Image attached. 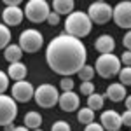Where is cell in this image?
Returning <instances> with one entry per match:
<instances>
[{
    "label": "cell",
    "instance_id": "obj_1",
    "mask_svg": "<svg viewBox=\"0 0 131 131\" xmlns=\"http://www.w3.org/2000/svg\"><path fill=\"white\" fill-rule=\"evenodd\" d=\"M88 60V49L81 39L68 33H60L47 44L46 61L49 68L58 75L72 77L81 70Z\"/></svg>",
    "mask_w": 131,
    "mask_h": 131
},
{
    "label": "cell",
    "instance_id": "obj_2",
    "mask_svg": "<svg viewBox=\"0 0 131 131\" xmlns=\"http://www.w3.org/2000/svg\"><path fill=\"white\" fill-rule=\"evenodd\" d=\"M91 30H93V23H91L88 12H84V10H73L65 19V33H68L75 39H82V37L89 35Z\"/></svg>",
    "mask_w": 131,
    "mask_h": 131
},
{
    "label": "cell",
    "instance_id": "obj_3",
    "mask_svg": "<svg viewBox=\"0 0 131 131\" xmlns=\"http://www.w3.org/2000/svg\"><path fill=\"white\" fill-rule=\"evenodd\" d=\"M93 67H94V72L100 77H103V79H112L114 75H119V72L122 68L121 60L114 52H110V54H100Z\"/></svg>",
    "mask_w": 131,
    "mask_h": 131
},
{
    "label": "cell",
    "instance_id": "obj_4",
    "mask_svg": "<svg viewBox=\"0 0 131 131\" xmlns=\"http://www.w3.org/2000/svg\"><path fill=\"white\" fill-rule=\"evenodd\" d=\"M23 12H25V18L28 21L42 23V21L47 19V16L51 12V5L46 0H30V2H26Z\"/></svg>",
    "mask_w": 131,
    "mask_h": 131
},
{
    "label": "cell",
    "instance_id": "obj_5",
    "mask_svg": "<svg viewBox=\"0 0 131 131\" xmlns=\"http://www.w3.org/2000/svg\"><path fill=\"white\" fill-rule=\"evenodd\" d=\"M33 100L37 101V105L42 107V108H51V107H54L58 103L60 93L52 84H40L39 88H35Z\"/></svg>",
    "mask_w": 131,
    "mask_h": 131
},
{
    "label": "cell",
    "instance_id": "obj_6",
    "mask_svg": "<svg viewBox=\"0 0 131 131\" xmlns=\"http://www.w3.org/2000/svg\"><path fill=\"white\" fill-rule=\"evenodd\" d=\"M42 44H44V37L39 30L35 28H28V30H23L19 35V47L23 52H28L33 54L37 51H40Z\"/></svg>",
    "mask_w": 131,
    "mask_h": 131
},
{
    "label": "cell",
    "instance_id": "obj_7",
    "mask_svg": "<svg viewBox=\"0 0 131 131\" xmlns=\"http://www.w3.org/2000/svg\"><path fill=\"white\" fill-rule=\"evenodd\" d=\"M18 117V103L10 94H0V126L14 124V119Z\"/></svg>",
    "mask_w": 131,
    "mask_h": 131
},
{
    "label": "cell",
    "instance_id": "obj_8",
    "mask_svg": "<svg viewBox=\"0 0 131 131\" xmlns=\"http://www.w3.org/2000/svg\"><path fill=\"white\" fill-rule=\"evenodd\" d=\"M88 16H89L91 23H96V25H105L112 19V7L103 2V0H98V2H93L88 9Z\"/></svg>",
    "mask_w": 131,
    "mask_h": 131
},
{
    "label": "cell",
    "instance_id": "obj_9",
    "mask_svg": "<svg viewBox=\"0 0 131 131\" xmlns=\"http://www.w3.org/2000/svg\"><path fill=\"white\" fill-rule=\"evenodd\" d=\"M112 19L119 28L131 30V0L119 2L112 9Z\"/></svg>",
    "mask_w": 131,
    "mask_h": 131
},
{
    "label": "cell",
    "instance_id": "obj_10",
    "mask_svg": "<svg viewBox=\"0 0 131 131\" xmlns=\"http://www.w3.org/2000/svg\"><path fill=\"white\" fill-rule=\"evenodd\" d=\"M33 93H35V88L28 81L14 82V86L10 88V96L14 98L16 103H26V101H30L33 98Z\"/></svg>",
    "mask_w": 131,
    "mask_h": 131
},
{
    "label": "cell",
    "instance_id": "obj_11",
    "mask_svg": "<svg viewBox=\"0 0 131 131\" xmlns=\"http://www.w3.org/2000/svg\"><path fill=\"white\" fill-rule=\"evenodd\" d=\"M100 124H101V128L107 129V131H119L122 128L121 114H119L117 110H105V112H101Z\"/></svg>",
    "mask_w": 131,
    "mask_h": 131
},
{
    "label": "cell",
    "instance_id": "obj_12",
    "mask_svg": "<svg viewBox=\"0 0 131 131\" xmlns=\"http://www.w3.org/2000/svg\"><path fill=\"white\" fill-rule=\"evenodd\" d=\"M58 105H60V108L63 112H75V110H79V107H81V98L73 91H65V93L60 94Z\"/></svg>",
    "mask_w": 131,
    "mask_h": 131
},
{
    "label": "cell",
    "instance_id": "obj_13",
    "mask_svg": "<svg viewBox=\"0 0 131 131\" xmlns=\"http://www.w3.org/2000/svg\"><path fill=\"white\" fill-rule=\"evenodd\" d=\"M25 19V12L21 7H5L2 10V21L5 26H18Z\"/></svg>",
    "mask_w": 131,
    "mask_h": 131
},
{
    "label": "cell",
    "instance_id": "obj_14",
    "mask_svg": "<svg viewBox=\"0 0 131 131\" xmlns=\"http://www.w3.org/2000/svg\"><path fill=\"white\" fill-rule=\"evenodd\" d=\"M114 47H115V40L108 33H103V35H100L94 40V49L98 51L100 54H110L114 51Z\"/></svg>",
    "mask_w": 131,
    "mask_h": 131
},
{
    "label": "cell",
    "instance_id": "obj_15",
    "mask_svg": "<svg viewBox=\"0 0 131 131\" xmlns=\"http://www.w3.org/2000/svg\"><path fill=\"white\" fill-rule=\"evenodd\" d=\"M105 96L110 101H114V103L124 101L126 100V88L122 84H119V82H112L110 86L107 88V91H105Z\"/></svg>",
    "mask_w": 131,
    "mask_h": 131
},
{
    "label": "cell",
    "instance_id": "obj_16",
    "mask_svg": "<svg viewBox=\"0 0 131 131\" xmlns=\"http://www.w3.org/2000/svg\"><path fill=\"white\" fill-rule=\"evenodd\" d=\"M26 65L23 63V61H18V63H10L9 68H7V77L12 79V81L19 82V81H25V77H26Z\"/></svg>",
    "mask_w": 131,
    "mask_h": 131
},
{
    "label": "cell",
    "instance_id": "obj_17",
    "mask_svg": "<svg viewBox=\"0 0 131 131\" xmlns=\"http://www.w3.org/2000/svg\"><path fill=\"white\" fill-rule=\"evenodd\" d=\"M52 10L56 12V14H63V16H68L73 12V7H75V2L73 0H54L52 4Z\"/></svg>",
    "mask_w": 131,
    "mask_h": 131
},
{
    "label": "cell",
    "instance_id": "obj_18",
    "mask_svg": "<svg viewBox=\"0 0 131 131\" xmlns=\"http://www.w3.org/2000/svg\"><path fill=\"white\" fill-rule=\"evenodd\" d=\"M4 58L9 61V63H18L23 58V51H21L19 44H9L5 49H4Z\"/></svg>",
    "mask_w": 131,
    "mask_h": 131
},
{
    "label": "cell",
    "instance_id": "obj_19",
    "mask_svg": "<svg viewBox=\"0 0 131 131\" xmlns=\"http://www.w3.org/2000/svg\"><path fill=\"white\" fill-rule=\"evenodd\" d=\"M23 126L25 128H28L30 131L33 129H39L42 126V117L39 112L31 110V112H26V115H25V119H23Z\"/></svg>",
    "mask_w": 131,
    "mask_h": 131
},
{
    "label": "cell",
    "instance_id": "obj_20",
    "mask_svg": "<svg viewBox=\"0 0 131 131\" xmlns=\"http://www.w3.org/2000/svg\"><path fill=\"white\" fill-rule=\"evenodd\" d=\"M103 103H105V96L100 94V93H93L91 96H88V108H91L93 112L101 110Z\"/></svg>",
    "mask_w": 131,
    "mask_h": 131
},
{
    "label": "cell",
    "instance_id": "obj_21",
    "mask_svg": "<svg viewBox=\"0 0 131 131\" xmlns=\"http://www.w3.org/2000/svg\"><path fill=\"white\" fill-rule=\"evenodd\" d=\"M77 121L81 122V124H84V126H88L91 122H94V112L91 110V108H88V107L79 108V112H77Z\"/></svg>",
    "mask_w": 131,
    "mask_h": 131
},
{
    "label": "cell",
    "instance_id": "obj_22",
    "mask_svg": "<svg viewBox=\"0 0 131 131\" xmlns=\"http://www.w3.org/2000/svg\"><path fill=\"white\" fill-rule=\"evenodd\" d=\"M94 67H91V65H84L81 70L77 72V75H79V79H81L82 82H88V81H93V77H94Z\"/></svg>",
    "mask_w": 131,
    "mask_h": 131
},
{
    "label": "cell",
    "instance_id": "obj_23",
    "mask_svg": "<svg viewBox=\"0 0 131 131\" xmlns=\"http://www.w3.org/2000/svg\"><path fill=\"white\" fill-rule=\"evenodd\" d=\"M10 44V30L4 23H0V49H5Z\"/></svg>",
    "mask_w": 131,
    "mask_h": 131
},
{
    "label": "cell",
    "instance_id": "obj_24",
    "mask_svg": "<svg viewBox=\"0 0 131 131\" xmlns=\"http://www.w3.org/2000/svg\"><path fill=\"white\" fill-rule=\"evenodd\" d=\"M119 84H122L124 88L131 86V67H122L119 72Z\"/></svg>",
    "mask_w": 131,
    "mask_h": 131
},
{
    "label": "cell",
    "instance_id": "obj_25",
    "mask_svg": "<svg viewBox=\"0 0 131 131\" xmlns=\"http://www.w3.org/2000/svg\"><path fill=\"white\" fill-rule=\"evenodd\" d=\"M79 91H81V94H84V96H91V94L94 93V84H93V81L81 82V88H79Z\"/></svg>",
    "mask_w": 131,
    "mask_h": 131
},
{
    "label": "cell",
    "instance_id": "obj_26",
    "mask_svg": "<svg viewBox=\"0 0 131 131\" xmlns=\"http://www.w3.org/2000/svg\"><path fill=\"white\" fill-rule=\"evenodd\" d=\"M51 131H72V128L67 121H56L51 126Z\"/></svg>",
    "mask_w": 131,
    "mask_h": 131
},
{
    "label": "cell",
    "instance_id": "obj_27",
    "mask_svg": "<svg viewBox=\"0 0 131 131\" xmlns=\"http://www.w3.org/2000/svg\"><path fill=\"white\" fill-rule=\"evenodd\" d=\"M60 86H61V89H63V93H65V91H73L75 82L72 81V77H63L61 82H60Z\"/></svg>",
    "mask_w": 131,
    "mask_h": 131
},
{
    "label": "cell",
    "instance_id": "obj_28",
    "mask_svg": "<svg viewBox=\"0 0 131 131\" xmlns=\"http://www.w3.org/2000/svg\"><path fill=\"white\" fill-rule=\"evenodd\" d=\"M7 88H9V77L5 72L0 70V94H4L7 91Z\"/></svg>",
    "mask_w": 131,
    "mask_h": 131
},
{
    "label": "cell",
    "instance_id": "obj_29",
    "mask_svg": "<svg viewBox=\"0 0 131 131\" xmlns=\"http://www.w3.org/2000/svg\"><path fill=\"white\" fill-rule=\"evenodd\" d=\"M46 21H47V25H51V26H58L60 25V14H56L54 10H51Z\"/></svg>",
    "mask_w": 131,
    "mask_h": 131
},
{
    "label": "cell",
    "instance_id": "obj_30",
    "mask_svg": "<svg viewBox=\"0 0 131 131\" xmlns=\"http://www.w3.org/2000/svg\"><path fill=\"white\" fill-rule=\"evenodd\" d=\"M119 60H121V65H124V67H131V51H124Z\"/></svg>",
    "mask_w": 131,
    "mask_h": 131
},
{
    "label": "cell",
    "instance_id": "obj_31",
    "mask_svg": "<svg viewBox=\"0 0 131 131\" xmlns=\"http://www.w3.org/2000/svg\"><path fill=\"white\" fill-rule=\"evenodd\" d=\"M121 121H122V126L131 128V110H124V114H121Z\"/></svg>",
    "mask_w": 131,
    "mask_h": 131
},
{
    "label": "cell",
    "instance_id": "obj_32",
    "mask_svg": "<svg viewBox=\"0 0 131 131\" xmlns=\"http://www.w3.org/2000/svg\"><path fill=\"white\" fill-rule=\"evenodd\" d=\"M122 46L126 47V51H131V30H128L126 35L122 37Z\"/></svg>",
    "mask_w": 131,
    "mask_h": 131
},
{
    "label": "cell",
    "instance_id": "obj_33",
    "mask_svg": "<svg viewBox=\"0 0 131 131\" xmlns=\"http://www.w3.org/2000/svg\"><path fill=\"white\" fill-rule=\"evenodd\" d=\"M84 131H105V129L101 128L100 122H91V124H88V126L84 128Z\"/></svg>",
    "mask_w": 131,
    "mask_h": 131
},
{
    "label": "cell",
    "instance_id": "obj_34",
    "mask_svg": "<svg viewBox=\"0 0 131 131\" xmlns=\"http://www.w3.org/2000/svg\"><path fill=\"white\" fill-rule=\"evenodd\" d=\"M5 7H19L21 5V0H4Z\"/></svg>",
    "mask_w": 131,
    "mask_h": 131
},
{
    "label": "cell",
    "instance_id": "obj_35",
    "mask_svg": "<svg viewBox=\"0 0 131 131\" xmlns=\"http://www.w3.org/2000/svg\"><path fill=\"white\" fill-rule=\"evenodd\" d=\"M124 101H126V108H128V110H131V94H128Z\"/></svg>",
    "mask_w": 131,
    "mask_h": 131
},
{
    "label": "cell",
    "instance_id": "obj_36",
    "mask_svg": "<svg viewBox=\"0 0 131 131\" xmlns=\"http://www.w3.org/2000/svg\"><path fill=\"white\" fill-rule=\"evenodd\" d=\"M12 131H30V129H28V128H25V126H16Z\"/></svg>",
    "mask_w": 131,
    "mask_h": 131
},
{
    "label": "cell",
    "instance_id": "obj_37",
    "mask_svg": "<svg viewBox=\"0 0 131 131\" xmlns=\"http://www.w3.org/2000/svg\"><path fill=\"white\" fill-rule=\"evenodd\" d=\"M4 129H5V131H12V129H14V124H9V126H5Z\"/></svg>",
    "mask_w": 131,
    "mask_h": 131
},
{
    "label": "cell",
    "instance_id": "obj_38",
    "mask_svg": "<svg viewBox=\"0 0 131 131\" xmlns=\"http://www.w3.org/2000/svg\"><path fill=\"white\" fill-rule=\"evenodd\" d=\"M33 131H42V129H40V128H39V129H33Z\"/></svg>",
    "mask_w": 131,
    "mask_h": 131
},
{
    "label": "cell",
    "instance_id": "obj_39",
    "mask_svg": "<svg viewBox=\"0 0 131 131\" xmlns=\"http://www.w3.org/2000/svg\"><path fill=\"white\" fill-rule=\"evenodd\" d=\"M119 131H122V129H119Z\"/></svg>",
    "mask_w": 131,
    "mask_h": 131
}]
</instances>
